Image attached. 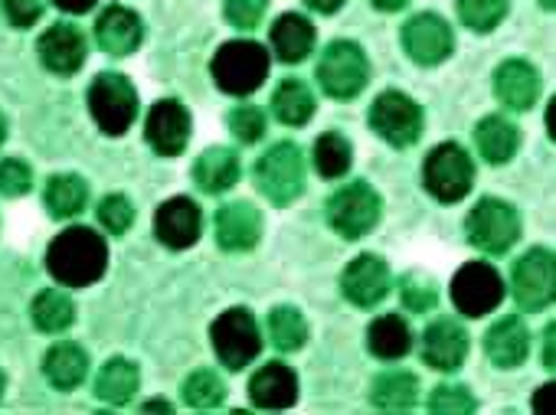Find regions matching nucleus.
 <instances>
[{
	"instance_id": "nucleus-22",
	"label": "nucleus",
	"mask_w": 556,
	"mask_h": 415,
	"mask_svg": "<svg viewBox=\"0 0 556 415\" xmlns=\"http://www.w3.org/2000/svg\"><path fill=\"white\" fill-rule=\"evenodd\" d=\"M249 395L258 408H289L299 399V376L286 363H265L252 376Z\"/></svg>"
},
{
	"instance_id": "nucleus-35",
	"label": "nucleus",
	"mask_w": 556,
	"mask_h": 415,
	"mask_svg": "<svg viewBox=\"0 0 556 415\" xmlns=\"http://www.w3.org/2000/svg\"><path fill=\"white\" fill-rule=\"evenodd\" d=\"M34 324L40 327V330H47V334H63L70 324H73V317H76V307H73V301H70V294H63V291H43V294H37V301H34Z\"/></svg>"
},
{
	"instance_id": "nucleus-40",
	"label": "nucleus",
	"mask_w": 556,
	"mask_h": 415,
	"mask_svg": "<svg viewBox=\"0 0 556 415\" xmlns=\"http://www.w3.org/2000/svg\"><path fill=\"white\" fill-rule=\"evenodd\" d=\"M99 223H102L112 236L128 232V229H131V223H135V206H131V200H128V197H122V193L105 197V200L99 203Z\"/></svg>"
},
{
	"instance_id": "nucleus-50",
	"label": "nucleus",
	"mask_w": 556,
	"mask_h": 415,
	"mask_svg": "<svg viewBox=\"0 0 556 415\" xmlns=\"http://www.w3.org/2000/svg\"><path fill=\"white\" fill-rule=\"evenodd\" d=\"M154 408H161V412H170V405H167L164 399H154V402H148V405H144V412H154Z\"/></svg>"
},
{
	"instance_id": "nucleus-11",
	"label": "nucleus",
	"mask_w": 556,
	"mask_h": 415,
	"mask_svg": "<svg viewBox=\"0 0 556 415\" xmlns=\"http://www.w3.org/2000/svg\"><path fill=\"white\" fill-rule=\"evenodd\" d=\"M504 298V281L494 265L488 262H468L452 278V301L468 317H484L494 311Z\"/></svg>"
},
{
	"instance_id": "nucleus-28",
	"label": "nucleus",
	"mask_w": 556,
	"mask_h": 415,
	"mask_svg": "<svg viewBox=\"0 0 556 415\" xmlns=\"http://www.w3.org/2000/svg\"><path fill=\"white\" fill-rule=\"evenodd\" d=\"M43 373L56 389H76L89 373V356L79 343H56L43 360Z\"/></svg>"
},
{
	"instance_id": "nucleus-20",
	"label": "nucleus",
	"mask_w": 556,
	"mask_h": 415,
	"mask_svg": "<svg viewBox=\"0 0 556 415\" xmlns=\"http://www.w3.org/2000/svg\"><path fill=\"white\" fill-rule=\"evenodd\" d=\"M262 239V216L252 203H226L216 213V242L226 252H249Z\"/></svg>"
},
{
	"instance_id": "nucleus-4",
	"label": "nucleus",
	"mask_w": 556,
	"mask_h": 415,
	"mask_svg": "<svg viewBox=\"0 0 556 415\" xmlns=\"http://www.w3.org/2000/svg\"><path fill=\"white\" fill-rule=\"evenodd\" d=\"M370 63L364 50L351 40H334L318 60V83L331 99H357L367 89Z\"/></svg>"
},
{
	"instance_id": "nucleus-24",
	"label": "nucleus",
	"mask_w": 556,
	"mask_h": 415,
	"mask_svg": "<svg viewBox=\"0 0 556 415\" xmlns=\"http://www.w3.org/2000/svg\"><path fill=\"white\" fill-rule=\"evenodd\" d=\"M271 50L282 63H302L315 50V27L302 14H282L271 27Z\"/></svg>"
},
{
	"instance_id": "nucleus-12",
	"label": "nucleus",
	"mask_w": 556,
	"mask_h": 415,
	"mask_svg": "<svg viewBox=\"0 0 556 415\" xmlns=\"http://www.w3.org/2000/svg\"><path fill=\"white\" fill-rule=\"evenodd\" d=\"M510 281H514V298L523 311H543L553 301V281H556L553 252L530 249L527 255H520L514 262Z\"/></svg>"
},
{
	"instance_id": "nucleus-53",
	"label": "nucleus",
	"mask_w": 556,
	"mask_h": 415,
	"mask_svg": "<svg viewBox=\"0 0 556 415\" xmlns=\"http://www.w3.org/2000/svg\"><path fill=\"white\" fill-rule=\"evenodd\" d=\"M4 386H8V379H4V369H0V395H4Z\"/></svg>"
},
{
	"instance_id": "nucleus-7",
	"label": "nucleus",
	"mask_w": 556,
	"mask_h": 415,
	"mask_svg": "<svg viewBox=\"0 0 556 415\" xmlns=\"http://www.w3.org/2000/svg\"><path fill=\"white\" fill-rule=\"evenodd\" d=\"M422 184L442 203L465 200L468 190H471V184H475V164H471L468 151L458 148V144H452V141L448 144H439L426 158V164H422Z\"/></svg>"
},
{
	"instance_id": "nucleus-19",
	"label": "nucleus",
	"mask_w": 556,
	"mask_h": 415,
	"mask_svg": "<svg viewBox=\"0 0 556 415\" xmlns=\"http://www.w3.org/2000/svg\"><path fill=\"white\" fill-rule=\"evenodd\" d=\"M494 96L510 112H527L540 99V76L523 60H507L494 73Z\"/></svg>"
},
{
	"instance_id": "nucleus-3",
	"label": "nucleus",
	"mask_w": 556,
	"mask_h": 415,
	"mask_svg": "<svg viewBox=\"0 0 556 415\" xmlns=\"http://www.w3.org/2000/svg\"><path fill=\"white\" fill-rule=\"evenodd\" d=\"M255 184L265 193V200L275 206H289L292 200H299L305 190L302 148L292 141H282V144H275L268 154H262V161L255 164Z\"/></svg>"
},
{
	"instance_id": "nucleus-13",
	"label": "nucleus",
	"mask_w": 556,
	"mask_h": 415,
	"mask_svg": "<svg viewBox=\"0 0 556 415\" xmlns=\"http://www.w3.org/2000/svg\"><path fill=\"white\" fill-rule=\"evenodd\" d=\"M403 47L409 53L413 63L419 66H439L452 56L455 50V37L452 27L435 17V14H419L403 27Z\"/></svg>"
},
{
	"instance_id": "nucleus-15",
	"label": "nucleus",
	"mask_w": 556,
	"mask_h": 415,
	"mask_svg": "<svg viewBox=\"0 0 556 415\" xmlns=\"http://www.w3.org/2000/svg\"><path fill=\"white\" fill-rule=\"evenodd\" d=\"M200 229H203V213L187 197H174L161 203L154 213V236L167 249H190L200 239Z\"/></svg>"
},
{
	"instance_id": "nucleus-48",
	"label": "nucleus",
	"mask_w": 556,
	"mask_h": 415,
	"mask_svg": "<svg viewBox=\"0 0 556 415\" xmlns=\"http://www.w3.org/2000/svg\"><path fill=\"white\" fill-rule=\"evenodd\" d=\"M305 4H308L312 11H318V14H334V11L344 8V0H305Z\"/></svg>"
},
{
	"instance_id": "nucleus-52",
	"label": "nucleus",
	"mask_w": 556,
	"mask_h": 415,
	"mask_svg": "<svg viewBox=\"0 0 556 415\" xmlns=\"http://www.w3.org/2000/svg\"><path fill=\"white\" fill-rule=\"evenodd\" d=\"M536 4H540L543 11H553V0H536Z\"/></svg>"
},
{
	"instance_id": "nucleus-39",
	"label": "nucleus",
	"mask_w": 556,
	"mask_h": 415,
	"mask_svg": "<svg viewBox=\"0 0 556 415\" xmlns=\"http://www.w3.org/2000/svg\"><path fill=\"white\" fill-rule=\"evenodd\" d=\"M475 395L468 392V386H458V382H445V386H435L432 399H429V408L435 415H468L475 412Z\"/></svg>"
},
{
	"instance_id": "nucleus-14",
	"label": "nucleus",
	"mask_w": 556,
	"mask_h": 415,
	"mask_svg": "<svg viewBox=\"0 0 556 415\" xmlns=\"http://www.w3.org/2000/svg\"><path fill=\"white\" fill-rule=\"evenodd\" d=\"M144 135H148V144L164 154V158H174L187 148L190 141V112L174 102V99H164L157 102L151 112H148V125H144Z\"/></svg>"
},
{
	"instance_id": "nucleus-36",
	"label": "nucleus",
	"mask_w": 556,
	"mask_h": 415,
	"mask_svg": "<svg viewBox=\"0 0 556 415\" xmlns=\"http://www.w3.org/2000/svg\"><path fill=\"white\" fill-rule=\"evenodd\" d=\"M180 392H184L187 405H193V408H216L226 395V386L213 369H197L184 379Z\"/></svg>"
},
{
	"instance_id": "nucleus-25",
	"label": "nucleus",
	"mask_w": 556,
	"mask_h": 415,
	"mask_svg": "<svg viewBox=\"0 0 556 415\" xmlns=\"http://www.w3.org/2000/svg\"><path fill=\"white\" fill-rule=\"evenodd\" d=\"M475 144H478V154L488 164H507L517 154L520 135H517V125L507 122L504 115H488L475 128Z\"/></svg>"
},
{
	"instance_id": "nucleus-2",
	"label": "nucleus",
	"mask_w": 556,
	"mask_h": 415,
	"mask_svg": "<svg viewBox=\"0 0 556 415\" xmlns=\"http://www.w3.org/2000/svg\"><path fill=\"white\" fill-rule=\"evenodd\" d=\"M268 76V53L252 40L223 43L213 56V79L226 96H252Z\"/></svg>"
},
{
	"instance_id": "nucleus-42",
	"label": "nucleus",
	"mask_w": 556,
	"mask_h": 415,
	"mask_svg": "<svg viewBox=\"0 0 556 415\" xmlns=\"http://www.w3.org/2000/svg\"><path fill=\"white\" fill-rule=\"evenodd\" d=\"M30 187H34V171L24 161L17 158L0 161V197H24L30 193Z\"/></svg>"
},
{
	"instance_id": "nucleus-29",
	"label": "nucleus",
	"mask_w": 556,
	"mask_h": 415,
	"mask_svg": "<svg viewBox=\"0 0 556 415\" xmlns=\"http://www.w3.org/2000/svg\"><path fill=\"white\" fill-rule=\"evenodd\" d=\"M271 112L282 125H295V128L308 125L312 115H315V96H312V89L305 83L286 79L271 96Z\"/></svg>"
},
{
	"instance_id": "nucleus-10",
	"label": "nucleus",
	"mask_w": 556,
	"mask_h": 415,
	"mask_svg": "<svg viewBox=\"0 0 556 415\" xmlns=\"http://www.w3.org/2000/svg\"><path fill=\"white\" fill-rule=\"evenodd\" d=\"M370 128L393 148H409L422 135V109L406 92H383L370 105Z\"/></svg>"
},
{
	"instance_id": "nucleus-5",
	"label": "nucleus",
	"mask_w": 556,
	"mask_h": 415,
	"mask_svg": "<svg viewBox=\"0 0 556 415\" xmlns=\"http://www.w3.org/2000/svg\"><path fill=\"white\" fill-rule=\"evenodd\" d=\"M89 112L105 135L118 138L138 115V92L122 73H102L89 89Z\"/></svg>"
},
{
	"instance_id": "nucleus-47",
	"label": "nucleus",
	"mask_w": 556,
	"mask_h": 415,
	"mask_svg": "<svg viewBox=\"0 0 556 415\" xmlns=\"http://www.w3.org/2000/svg\"><path fill=\"white\" fill-rule=\"evenodd\" d=\"M553 330H556L553 324L543 330V366H549V369L556 366V356H553Z\"/></svg>"
},
{
	"instance_id": "nucleus-26",
	"label": "nucleus",
	"mask_w": 556,
	"mask_h": 415,
	"mask_svg": "<svg viewBox=\"0 0 556 415\" xmlns=\"http://www.w3.org/2000/svg\"><path fill=\"white\" fill-rule=\"evenodd\" d=\"M193 180L203 193H226L239 180V158L229 148H210L193 164Z\"/></svg>"
},
{
	"instance_id": "nucleus-43",
	"label": "nucleus",
	"mask_w": 556,
	"mask_h": 415,
	"mask_svg": "<svg viewBox=\"0 0 556 415\" xmlns=\"http://www.w3.org/2000/svg\"><path fill=\"white\" fill-rule=\"evenodd\" d=\"M268 11V0H226V21L236 30H255Z\"/></svg>"
},
{
	"instance_id": "nucleus-37",
	"label": "nucleus",
	"mask_w": 556,
	"mask_h": 415,
	"mask_svg": "<svg viewBox=\"0 0 556 415\" xmlns=\"http://www.w3.org/2000/svg\"><path fill=\"white\" fill-rule=\"evenodd\" d=\"M507 14V0H458V17L475 34H491Z\"/></svg>"
},
{
	"instance_id": "nucleus-45",
	"label": "nucleus",
	"mask_w": 556,
	"mask_h": 415,
	"mask_svg": "<svg viewBox=\"0 0 556 415\" xmlns=\"http://www.w3.org/2000/svg\"><path fill=\"white\" fill-rule=\"evenodd\" d=\"M553 395H556V386H553V382H549V386H540L536 395H533V412H536V415H549Z\"/></svg>"
},
{
	"instance_id": "nucleus-16",
	"label": "nucleus",
	"mask_w": 556,
	"mask_h": 415,
	"mask_svg": "<svg viewBox=\"0 0 556 415\" xmlns=\"http://www.w3.org/2000/svg\"><path fill=\"white\" fill-rule=\"evenodd\" d=\"M344 298L357 307H374L390 291V268L380 255H357L341 278Z\"/></svg>"
},
{
	"instance_id": "nucleus-44",
	"label": "nucleus",
	"mask_w": 556,
	"mask_h": 415,
	"mask_svg": "<svg viewBox=\"0 0 556 415\" xmlns=\"http://www.w3.org/2000/svg\"><path fill=\"white\" fill-rule=\"evenodd\" d=\"M4 14L14 27L27 30L40 21L43 14V0H4Z\"/></svg>"
},
{
	"instance_id": "nucleus-27",
	"label": "nucleus",
	"mask_w": 556,
	"mask_h": 415,
	"mask_svg": "<svg viewBox=\"0 0 556 415\" xmlns=\"http://www.w3.org/2000/svg\"><path fill=\"white\" fill-rule=\"evenodd\" d=\"M367 347L380 360H403L413 347V330L400 314H383L370 324Z\"/></svg>"
},
{
	"instance_id": "nucleus-6",
	"label": "nucleus",
	"mask_w": 556,
	"mask_h": 415,
	"mask_svg": "<svg viewBox=\"0 0 556 415\" xmlns=\"http://www.w3.org/2000/svg\"><path fill=\"white\" fill-rule=\"evenodd\" d=\"M380 213H383V200L367 180H354L328 200V223L344 239L367 236L380 223Z\"/></svg>"
},
{
	"instance_id": "nucleus-17",
	"label": "nucleus",
	"mask_w": 556,
	"mask_h": 415,
	"mask_svg": "<svg viewBox=\"0 0 556 415\" xmlns=\"http://www.w3.org/2000/svg\"><path fill=\"white\" fill-rule=\"evenodd\" d=\"M468 356V334L458 320L452 317H439L435 324L426 327L422 334V360L432 369H445L455 373Z\"/></svg>"
},
{
	"instance_id": "nucleus-30",
	"label": "nucleus",
	"mask_w": 556,
	"mask_h": 415,
	"mask_svg": "<svg viewBox=\"0 0 556 415\" xmlns=\"http://www.w3.org/2000/svg\"><path fill=\"white\" fill-rule=\"evenodd\" d=\"M89 203V187L83 177L76 174H56L50 177L47 184V210L50 216L56 219H70V216H79Z\"/></svg>"
},
{
	"instance_id": "nucleus-18",
	"label": "nucleus",
	"mask_w": 556,
	"mask_h": 415,
	"mask_svg": "<svg viewBox=\"0 0 556 415\" xmlns=\"http://www.w3.org/2000/svg\"><path fill=\"white\" fill-rule=\"evenodd\" d=\"M40 60L56 76H73L86 63V37L73 24H53L40 37Z\"/></svg>"
},
{
	"instance_id": "nucleus-32",
	"label": "nucleus",
	"mask_w": 556,
	"mask_h": 415,
	"mask_svg": "<svg viewBox=\"0 0 556 415\" xmlns=\"http://www.w3.org/2000/svg\"><path fill=\"white\" fill-rule=\"evenodd\" d=\"M374 405L377 408H409L416 405L419 399V379L406 369H390V373H380L374 379V392H370Z\"/></svg>"
},
{
	"instance_id": "nucleus-9",
	"label": "nucleus",
	"mask_w": 556,
	"mask_h": 415,
	"mask_svg": "<svg viewBox=\"0 0 556 415\" xmlns=\"http://www.w3.org/2000/svg\"><path fill=\"white\" fill-rule=\"evenodd\" d=\"M468 239L471 246H478L481 252H491V255H501L507 252L517 236H520V216L510 203L504 200H481L471 213H468Z\"/></svg>"
},
{
	"instance_id": "nucleus-51",
	"label": "nucleus",
	"mask_w": 556,
	"mask_h": 415,
	"mask_svg": "<svg viewBox=\"0 0 556 415\" xmlns=\"http://www.w3.org/2000/svg\"><path fill=\"white\" fill-rule=\"evenodd\" d=\"M4 138H8V122H4V115H0V144H4Z\"/></svg>"
},
{
	"instance_id": "nucleus-21",
	"label": "nucleus",
	"mask_w": 556,
	"mask_h": 415,
	"mask_svg": "<svg viewBox=\"0 0 556 415\" xmlns=\"http://www.w3.org/2000/svg\"><path fill=\"white\" fill-rule=\"evenodd\" d=\"M144 27L141 17L128 8H105V14H99L96 21V40L105 53L112 56H128L141 47Z\"/></svg>"
},
{
	"instance_id": "nucleus-1",
	"label": "nucleus",
	"mask_w": 556,
	"mask_h": 415,
	"mask_svg": "<svg viewBox=\"0 0 556 415\" xmlns=\"http://www.w3.org/2000/svg\"><path fill=\"white\" fill-rule=\"evenodd\" d=\"M105 265H109L105 239L86 226H73V229L60 232L47 252L50 275L70 288H86V285L99 281L105 275Z\"/></svg>"
},
{
	"instance_id": "nucleus-23",
	"label": "nucleus",
	"mask_w": 556,
	"mask_h": 415,
	"mask_svg": "<svg viewBox=\"0 0 556 415\" xmlns=\"http://www.w3.org/2000/svg\"><path fill=\"white\" fill-rule=\"evenodd\" d=\"M484 350L491 356L494 366L501 369H514L527 360L530 353V330L520 317H501L497 324H491V330L484 334Z\"/></svg>"
},
{
	"instance_id": "nucleus-33",
	"label": "nucleus",
	"mask_w": 556,
	"mask_h": 415,
	"mask_svg": "<svg viewBox=\"0 0 556 415\" xmlns=\"http://www.w3.org/2000/svg\"><path fill=\"white\" fill-rule=\"evenodd\" d=\"M268 337L282 353H295L308 340V324L299 307H275L268 314Z\"/></svg>"
},
{
	"instance_id": "nucleus-8",
	"label": "nucleus",
	"mask_w": 556,
	"mask_h": 415,
	"mask_svg": "<svg viewBox=\"0 0 556 415\" xmlns=\"http://www.w3.org/2000/svg\"><path fill=\"white\" fill-rule=\"evenodd\" d=\"M210 340H213V350H216L219 363L229 366V369L249 366L262 350L258 324L245 307H232V311L219 314L213 320V327H210Z\"/></svg>"
},
{
	"instance_id": "nucleus-38",
	"label": "nucleus",
	"mask_w": 556,
	"mask_h": 415,
	"mask_svg": "<svg viewBox=\"0 0 556 415\" xmlns=\"http://www.w3.org/2000/svg\"><path fill=\"white\" fill-rule=\"evenodd\" d=\"M400 298H403V304H406L409 311L426 314V311H432V307H435V301H439V288H435V281H432L426 272H409V275L400 281Z\"/></svg>"
},
{
	"instance_id": "nucleus-31",
	"label": "nucleus",
	"mask_w": 556,
	"mask_h": 415,
	"mask_svg": "<svg viewBox=\"0 0 556 415\" xmlns=\"http://www.w3.org/2000/svg\"><path fill=\"white\" fill-rule=\"evenodd\" d=\"M138 382H141L138 366H135L131 360L115 356V360H109V363L99 369L96 392H99V399H105V402H112V405H125V402L138 392Z\"/></svg>"
},
{
	"instance_id": "nucleus-49",
	"label": "nucleus",
	"mask_w": 556,
	"mask_h": 415,
	"mask_svg": "<svg viewBox=\"0 0 556 415\" xmlns=\"http://www.w3.org/2000/svg\"><path fill=\"white\" fill-rule=\"evenodd\" d=\"M370 4L377 8V11H387V14H393V11H403L409 0H370Z\"/></svg>"
},
{
	"instance_id": "nucleus-34",
	"label": "nucleus",
	"mask_w": 556,
	"mask_h": 415,
	"mask_svg": "<svg viewBox=\"0 0 556 415\" xmlns=\"http://www.w3.org/2000/svg\"><path fill=\"white\" fill-rule=\"evenodd\" d=\"M351 161H354V148H351V141L344 135L328 131V135L318 138V144H315V167H318L321 177H328V180L344 177L351 171Z\"/></svg>"
},
{
	"instance_id": "nucleus-41",
	"label": "nucleus",
	"mask_w": 556,
	"mask_h": 415,
	"mask_svg": "<svg viewBox=\"0 0 556 415\" xmlns=\"http://www.w3.org/2000/svg\"><path fill=\"white\" fill-rule=\"evenodd\" d=\"M229 131H232V138L242 141V144L262 141V135H265V115H262V109H255V105H239L236 112H229Z\"/></svg>"
},
{
	"instance_id": "nucleus-46",
	"label": "nucleus",
	"mask_w": 556,
	"mask_h": 415,
	"mask_svg": "<svg viewBox=\"0 0 556 415\" xmlns=\"http://www.w3.org/2000/svg\"><path fill=\"white\" fill-rule=\"evenodd\" d=\"M53 4L66 14H86L99 4V0H53Z\"/></svg>"
}]
</instances>
